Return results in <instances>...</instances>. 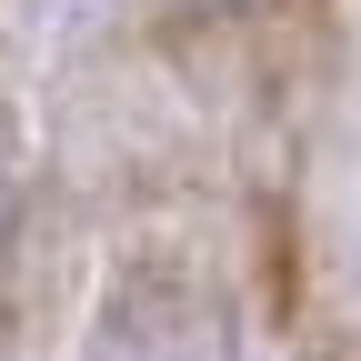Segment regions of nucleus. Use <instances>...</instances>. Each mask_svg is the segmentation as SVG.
I'll return each mask as SVG.
<instances>
[{
	"label": "nucleus",
	"instance_id": "f257e3e1",
	"mask_svg": "<svg viewBox=\"0 0 361 361\" xmlns=\"http://www.w3.org/2000/svg\"><path fill=\"white\" fill-rule=\"evenodd\" d=\"M0 221H11V161H0Z\"/></svg>",
	"mask_w": 361,
	"mask_h": 361
}]
</instances>
